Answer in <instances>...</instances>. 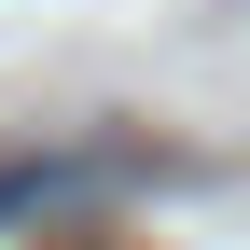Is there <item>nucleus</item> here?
Returning <instances> with one entry per match:
<instances>
[{"label": "nucleus", "instance_id": "f257e3e1", "mask_svg": "<svg viewBox=\"0 0 250 250\" xmlns=\"http://www.w3.org/2000/svg\"><path fill=\"white\" fill-rule=\"evenodd\" d=\"M83 153H42V167H0V223H28V208H56V195H83Z\"/></svg>", "mask_w": 250, "mask_h": 250}]
</instances>
